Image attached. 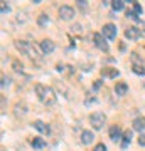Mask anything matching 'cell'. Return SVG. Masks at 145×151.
<instances>
[{"label": "cell", "mask_w": 145, "mask_h": 151, "mask_svg": "<svg viewBox=\"0 0 145 151\" xmlns=\"http://www.w3.org/2000/svg\"><path fill=\"white\" fill-rule=\"evenodd\" d=\"M34 89H36L37 97L46 104V106H54V104H56L58 97H56V94H54V91L51 87H46V86H42V84H36Z\"/></svg>", "instance_id": "6da1fadb"}, {"label": "cell", "mask_w": 145, "mask_h": 151, "mask_svg": "<svg viewBox=\"0 0 145 151\" xmlns=\"http://www.w3.org/2000/svg\"><path fill=\"white\" fill-rule=\"evenodd\" d=\"M15 47H17V50H20L22 54H26V55H29L32 60H39V49L34 45V44H31V42H27V40H15Z\"/></svg>", "instance_id": "7a4b0ae2"}, {"label": "cell", "mask_w": 145, "mask_h": 151, "mask_svg": "<svg viewBox=\"0 0 145 151\" xmlns=\"http://www.w3.org/2000/svg\"><path fill=\"white\" fill-rule=\"evenodd\" d=\"M105 121H106V116L103 113H100V111H96V113H93L90 116V123H91L93 129H101L105 126Z\"/></svg>", "instance_id": "3957f363"}, {"label": "cell", "mask_w": 145, "mask_h": 151, "mask_svg": "<svg viewBox=\"0 0 145 151\" xmlns=\"http://www.w3.org/2000/svg\"><path fill=\"white\" fill-rule=\"evenodd\" d=\"M132 69H133L135 74H138V76H144L145 74V65H144V62H142V59L138 57L137 52L132 54Z\"/></svg>", "instance_id": "277c9868"}, {"label": "cell", "mask_w": 145, "mask_h": 151, "mask_svg": "<svg viewBox=\"0 0 145 151\" xmlns=\"http://www.w3.org/2000/svg\"><path fill=\"white\" fill-rule=\"evenodd\" d=\"M59 17L63 20H71L73 17H74V9L69 5H63L59 9Z\"/></svg>", "instance_id": "5b68a950"}, {"label": "cell", "mask_w": 145, "mask_h": 151, "mask_svg": "<svg viewBox=\"0 0 145 151\" xmlns=\"http://www.w3.org/2000/svg\"><path fill=\"white\" fill-rule=\"evenodd\" d=\"M93 40H95V45H96L98 49H101L103 52H108V44L106 40H105V37H103L101 34H93Z\"/></svg>", "instance_id": "8992f818"}, {"label": "cell", "mask_w": 145, "mask_h": 151, "mask_svg": "<svg viewBox=\"0 0 145 151\" xmlns=\"http://www.w3.org/2000/svg\"><path fill=\"white\" fill-rule=\"evenodd\" d=\"M125 37L128 39V40H137V39L142 37V29L138 27H128L125 30Z\"/></svg>", "instance_id": "52a82bcc"}, {"label": "cell", "mask_w": 145, "mask_h": 151, "mask_svg": "<svg viewBox=\"0 0 145 151\" xmlns=\"http://www.w3.org/2000/svg\"><path fill=\"white\" fill-rule=\"evenodd\" d=\"M103 35L110 40L117 37V27H115V24H105L103 25Z\"/></svg>", "instance_id": "ba28073f"}, {"label": "cell", "mask_w": 145, "mask_h": 151, "mask_svg": "<svg viewBox=\"0 0 145 151\" xmlns=\"http://www.w3.org/2000/svg\"><path fill=\"white\" fill-rule=\"evenodd\" d=\"M110 139H111L113 143H118L120 139H123V134H122L120 126H111V128H110Z\"/></svg>", "instance_id": "9c48e42d"}, {"label": "cell", "mask_w": 145, "mask_h": 151, "mask_svg": "<svg viewBox=\"0 0 145 151\" xmlns=\"http://www.w3.org/2000/svg\"><path fill=\"white\" fill-rule=\"evenodd\" d=\"M54 49H56V45H54V42L49 40V39H44L42 42H41V52H44V54H51Z\"/></svg>", "instance_id": "30bf717a"}, {"label": "cell", "mask_w": 145, "mask_h": 151, "mask_svg": "<svg viewBox=\"0 0 145 151\" xmlns=\"http://www.w3.org/2000/svg\"><path fill=\"white\" fill-rule=\"evenodd\" d=\"M32 126L39 131V133H42V134H46V136H47L49 133H51V128H49V126H47L46 123H42V121H34Z\"/></svg>", "instance_id": "8fae6325"}, {"label": "cell", "mask_w": 145, "mask_h": 151, "mask_svg": "<svg viewBox=\"0 0 145 151\" xmlns=\"http://www.w3.org/2000/svg\"><path fill=\"white\" fill-rule=\"evenodd\" d=\"M101 76H103V77L115 79V77H118V76H120V72L117 69H113V67H105V69H101Z\"/></svg>", "instance_id": "7c38bea8"}, {"label": "cell", "mask_w": 145, "mask_h": 151, "mask_svg": "<svg viewBox=\"0 0 145 151\" xmlns=\"http://www.w3.org/2000/svg\"><path fill=\"white\" fill-rule=\"evenodd\" d=\"M115 92H117L118 96H125V94L128 92V84H127V82H118V84L115 86Z\"/></svg>", "instance_id": "4fadbf2b"}, {"label": "cell", "mask_w": 145, "mask_h": 151, "mask_svg": "<svg viewBox=\"0 0 145 151\" xmlns=\"http://www.w3.org/2000/svg\"><path fill=\"white\" fill-rule=\"evenodd\" d=\"M93 139H95V134H93L91 131H83V134H81V141H83V145H91Z\"/></svg>", "instance_id": "5bb4252c"}, {"label": "cell", "mask_w": 145, "mask_h": 151, "mask_svg": "<svg viewBox=\"0 0 145 151\" xmlns=\"http://www.w3.org/2000/svg\"><path fill=\"white\" fill-rule=\"evenodd\" d=\"M130 141H132V131L127 129L123 133V139H122V148H123V150H127V148H128Z\"/></svg>", "instance_id": "9a60e30c"}, {"label": "cell", "mask_w": 145, "mask_h": 151, "mask_svg": "<svg viewBox=\"0 0 145 151\" xmlns=\"http://www.w3.org/2000/svg\"><path fill=\"white\" fill-rule=\"evenodd\" d=\"M133 129H137V131H142L145 129V118H137L133 121Z\"/></svg>", "instance_id": "2e32d148"}, {"label": "cell", "mask_w": 145, "mask_h": 151, "mask_svg": "<svg viewBox=\"0 0 145 151\" xmlns=\"http://www.w3.org/2000/svg\"><path fill=\"white\" fill-rule=\"evenodd\" d=\"M44 146H46V141L42 138H34L32 139V148L34 150H42Z\"/></svg>", "instance_id": "e0dca14e"}, {"label": "cell", "mask_w": 145, "mask_h": 151, "mask_svg": "<svg viewBox=\"0 0 145 151\" xmlns=\"http://www.w3.org/2000/svg\"><path fill=\"white\" fill-rule=\"evenodd\" d=\"M123 7H125V2H123V0H115V2H111V9H113L115 12H117V10H122Z\"/></svg>", "instance_id": "ac0fdd59"}, {"label": "cell", "mask_w": 145, "mask_h": 151, "mask_svg": "<svg viewBox=\"0 0 145 151\" xmlns=\"http://www.w3.org/2000/svg\"><path fill=\"white\" fill-rule=\"evenodd\" d=\"M47 22H49V17L46 15V14H41V15L37 17V24L41 25V27H44V25H46Z\"/></svg>", "instance_id": "d6986e66"}, {"label": "cell", "mask_w": 145, "mask_h": 151, "mask_svg": "<svg viewBox=\"0 0 145 151\" xmlns=\"http://www.w3.org/2000/svg\"><path fill=\"white\" fill-rule=\"evenodd\" d=\"M12 67H14V70H17V72H22V70H24V65H22V62H19V60H14V62H12Z\"/></svg>", "instance_id": "ffe728a7"}, {"label": "cell", "mask_w": 145, "mask_h": 151, "mask_svg": "<svg viewBox=\"0 0 145 151\" xmlns=\"http://www.w3.org/2000/svg\"><path fill=\"white\" fill-rule=\"evenodd\" d=\"M133 12L137 15H142V7H140L138 2H133Z\"/></svg>", "instance_id": "44dd1931"}, {"label": "cell", "mask_w": 145, "mask_h": 151, "mask_svg": "<svg viewBox=\"0 0 145 151\" xmlns=\"http://www.w3.org/2000/svg\"><path fill=\"white\" fill-rule=\"evenodd\" d=\"M127 17H130V19H133V20H140V17L137 15V14H135L133 10H130V9L127 10Z\"/></svg>", "instance_id": "7402d4cb"}, {"label": "cell", "mask_w": 145, "mask_h": 151, "mask_svg": "<svg viewBox=\"0 0 145 151\" xmlns=\"http://www.w3.org/2000/svg\"><path fill=\"white\" fill-rule=\"evenodd\" d=\"M0 10H2V14H7L10 9H9V5H7L5 2H2V4H0Z\"/></svg>", "instance_id": "603a6c76"}, {"label": "cell", "mask_w": 145, "mask_h": 151, "mask_svg": "<svg viewBox=\"0 0 145 151\" xmlns=\"http://www.w3.org/2000/svg\"><path fill=\"white\" fill-rule=\"evenodd\" d=\"M93 151H106V146L103 145V143H100V145H96V148Z\"/></svg>", "instance_id": "cb8c5ba5"}, {"label": "cell", "mask_w": 145, "mask_h": 151, "mask_svg": "<svg viewBox=\"0 0 145 151\" xmlns=\"http://www.w3.org/2000/svg\"><path fill=\"white\" fill-rule=\"evenodd\" d=\"M93 103H96V97H86V101H85L86 106H90V104H93Z\"/></svg>", "instance_id": "d4e9b609"}, {"label": "cell", "mask_w": 145, "mask_h": 151, "mask_svg": "<svg viewBox=\"0 0 145 151\" xmlns=\"http://www.w3.org/2000/svg\"><path fill=\"white\" fill-rule=\"evenodd\" d=\"M138 145L140 146H145V134H140L138 136Z\"/></svg>", "instance_id": "484cf974"}, {"label": "cell", "mask_w": 145, "mask_h": 151, "mask_svg": "<svg viewBox=\"0 0 145 151\" xmlns=\"http://www.w3.org/2000/svg\"><path fill=\"white\" fill-rule=\"evenodd\" d=\"M5 86H9V79L5 76H2V87H5Z\"/></svg>", "instance_id": "4316f807"}, {"label": "cell", "mask_w": 145, "mask_h": 151, "mask_svg": "<svg viewBox=\"0 0 145 151\" xmlns=\"http://www.w3.org/2000/svg\"><path fill=\"white\" fill-rule=\"evenodd\" d=\"M93 87H95V89H100V87H101V81H100V79H98V81H95Z\"/></svg>", "instance_id": "83f0119b"}, {"label": "cell", "mask_w": 145, "mask_h": 151, "mask_svg": "<svg viewBox=\"0 0 145 151\" xmlns=\"http://www.w3.org/2000/svg\"><path fill=\"white\" fill-rule=\"evenodd\" d=\"M78 5H79L81 9H85V7H86V2H85V0H79V2H78Z\"/></svg>", "instance_id": "f1b7e54d"}, {"label": "cell", "mask_w": 145, "mask_h": 151, "mask_svg": "<svg viewBox=\"0 0 145 151\" xmlns=\"http://www.w3.org/2000/svg\"><path fill=\"white\" fill-rule=\"evenodd\" d=\"M58 70L59 72H64V64H58Z\"/></svg>", "instance_id": "f546056e"}, {"label": "cell", "mask_w": 145, "mask_h": 151, "mask_svg": "<svg viewBox=\"0 0 145 151\" xmlns=\"http://www.w3.org/2000/svg\"><path fill=\"white\" fill-rule=\"evenodd\" d=\"M2 151H5V150H2Z\"/></svg>", "instance_id": "4dcf8cb0"}]
</instances>
